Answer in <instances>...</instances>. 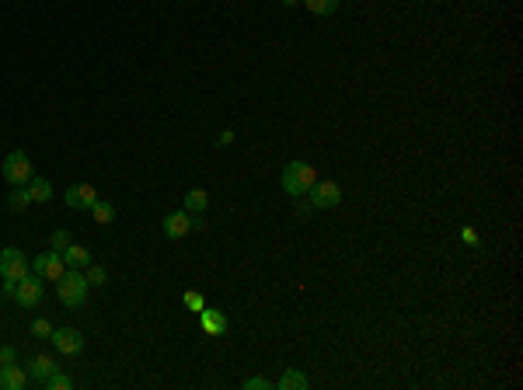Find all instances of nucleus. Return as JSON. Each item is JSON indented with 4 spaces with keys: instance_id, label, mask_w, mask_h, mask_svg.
Listing matches in <instances>:
<instances>
[{
    "instance_id": "obj_27",
    "label": "nucleus",
    "mask_w": 523,
    "mask_h": 390,
    "mask_svg": "<svg viewBox=\"0 0 523 390\" xmlns=\"http://www.w3.org/2000/svg\"><path fill=\"white\" fill-rule=\"evenodd\" d=\"M297 216H300V220H311V216H314V206H311V199L304 202V195H300V202H297Z\"/></svg>"
},
{
    "instance_id": "obj_2",
    "label": "nucleus",
    "mask_w": 523,
    "mask_h": 390,
    "mask_svg": "<svg viewBox=\"0 0 523 390\" xmlns=\"http://www.w3.org/2000/svg\"><path fill=\"white\" fill-rule=\"evenodd\" d=\"M88 275H84V268H67L60 279H56V296L63 300V307H70V310H77V307H84V300H88Z\"/></svg>"
},
{
    "instance_id": "obj_16",
    "label": "nucleus",
    "mask_w": 523,
    "mask_h": 390,
    "mask_svg": "<svg viewBox=\"0 0 523 390\" xmlns=\"http://www.w3.org/2000/svg\"><path fill=\"white\" fill-rule=\"evenodd\" d=\"M206 192L202 188H188L185 192V213H192V216H199V213H206Z\"/></svg>"
},
{
    "instance_id": "obj_31",
    "label": "nucleus",
    "mask_w": 523,
    "mask_h": 390,
    "mask_svg": "<svg viewBox=\"0 0 523 390\" xmlns=\"http://www.w3.org/2000/svg\"><path fill=\"white\" fill-rule=\"evenodd\" d=\"M283 4H287V8H297V4H300V0H283Z\"/></svg>"
},
{
    "instance_id": "obj_29",
    "label": "nucleus",
    "mask_w": 523,
    "mask_h": 390,
    "mask_svg": "<svg viewBox=\"0 0 523 390\" xmlns=\"http://www.w3.org/2000/svg\"><path fill=\"white\" fill-rule=\"evenodd\" d=\"M460 241H464V244H474V247H478V241H481V237H478V230L464 227V230H460Z\"/></svg>"
},
{
    "instance_id": "obj_14",
    "label": "nucleus",
    "mask_w": 523,
    "mask_h": 390,
    "mask_svg": "<svg viewBox=\"0 0 523 390\" xmlns=\"http://www.w3.org/2000/svg\"><path fill=\"white\" fill-rule=\"evenodd\" d=\"M60 254H63L67 268H88V265H91V251H88L84 244H67Z\"/></svg>"
},
{
    "instance_id": "obj_7",
    "label": "nucleus",
    "mask_w": 523,
    "mask_h": 390,
    "mask_svg": "<svg viewBox=\"0 0 523 390\" xmlns=\"http://www.w3.org/2000/svg\"><path fill=\"white\" fill-rule=\"evenodd\" d=\"M195 227V216L192 213H185V209H178V213H168L164 216V223H161V230H164V237L168 241H182V237H188V230Z\"/></svg>"
},
{
    "instance_id": "obj_18",
    "label": "nucleus",
    "mask_w": 523,
    "mask_h": 390,
    "mask_svg": "<svg viewBox=\"0 0 523 390\" xmlns=\"http://www.w3.org/2000/svg\"><path fill=\"white\" fill-rule=\"evenodd\" d=\"M8 206H11V209H18V213H22V209H29V206H32V192H29L25 185H15V192L8 195Z\"/></svg>"
},
{
    "instance_id": "obj_26",
    "label": "nucleus",
    "mask_w": 523,
    "mask_h": 390,
    "mask_svg": "<svg viewBox=\"0 0 523 390\" xmlns=\"http://www.w3.org/2000/svg\"><path fill=\"white\" fill-rule=\"evenodd\" d=\"M67 244H70V234H67V230H56V234L49 237V247H53V251H63Z\"/></svg>"
},
{
    "instance_id": "obj_9",
    "label": "nucleus",
    "mask_w": 523,
    "mask_h": 390,
    "mask_svg": "<svg viewBox=\"0 0 523 390\" xmlns=\"http://www.w3.org/2000/svg\"><path fill=\"white\" fill-rule=\"evenodd\" d=\"M63 202H67L70 209H91V206L98 202V188H95V185H70V188L63 192Z\"/></svg>"
},
{
    "instance_id": "obj_30",
    "label": "nucleus",
    "mask_w": 523,
    "mask_h": 390,
    "mask_svg": "<svg viewBox=\"0 0 523 390\" xmlns=\"http://www.w3.org/2000/svg\"><path fill=\"white\" fill-rule=\"evenodd\" d=\"M230 143H234V133H230V129H223V133L216 136V147H230Z\"/></svg>"
},
{
    "instance_id": "obj_4",
    "label": "nucleus",
    "mask_w": 523,
    "mask_h": 390,
    "mask_svg": "<svg viewBox=\"0 0 523 390\" xmlns=\"http://www.w3.org/2000/svg\"><path fill=\"white\" fill-rule=\"evenodd\" d=\"M29 275V258L18 251V247H4L0 251V279H4V289L11 293L18 279Z\"/></svg>"
},
{
    "instance_id": "obj_19",
    "label": "nucleus",
    "mask_w": 523,
    "mask_h": 390,
    "mask_svg": "<svg viewBox=\"0 0 523 390\" xmlns=\"http://www.w3.org/2000/svg\"><path fill=\"white\" fill-rule=\"evenodd\" d=\"M300 4H307L311 15H335L339 11V0H300Z\"/></svg>"
},
{
    "instance_id": "obj_25",
    "label": "nucleus",
    "mask_w": 523,
    "mask_h": 390,
    "mask_svg": "<svg viewBox=\"0 0 523 390\" xmlns=\"http://www.w3.org/2000/svg\"><path fill=\"white\" fill-rule=\"evenodd\" d=\"M244 390H276V383L266 380V376H248V380H244Z\"/></svg>"
},
{
    "instance_id": "obj_5",
    "label": "nucleus",
    "mask_w": 523,
    "mask_h": 390,
    "mask_svg": "<svg viewBox=\"0 0 523 390\" xmlns=\"http://www.w3.org/2000/svg\"><path fill=\"white\" fill-rule=\"evenodd\" d=\"M11 296L22 303V307H35V303H42V296H46V286H42V275H35V272H29L25 279H18L15 282V289H11Z\"/></svg>"
},
{
    "instance_id": "obj_11",
    "label": "nucleus",
    "mask_w": 523,
    "mask_h": 390,
    "mask_svg": "<svg viewBox=\"0 0 523 390\" xmlns=\"http://www.w3.org/2000/svg\"><path fill=\"white\" fill-rule=\"evenodd\" d=\"M199 324H202V331H206L209 338H220V334H227V327H230V320L223 317V310H213V307H202Z\"/></svg>"
},
{
    "instance_id": "obj_12",
    "label": "nucleus",
    "mask_w": 523,
    "mask_h": 390,
    "mask_svg": "<svg viewBox=\"0 0 523 390\" xmlns=\"http://www.w3.org/2000/svg\"><path fill=\"white\" fill-rule=\"evenodd\" d=\"M29 383V369H22L18 362L0 366V390H22Z\"/></svg>"
},
{
    "instance_id": "obj_17",
    "label": "nucleus",
    "mask_w": 523,
    "mask_h": 390,
    "mask_svg": "<svg viewBox=\"0 0 523 390\" xmlns=\"http://www.w3.org/2000/svg\"><path fill=\"white\" fill-rule=\"evenodd\" d=\"M29 192H32V202H49L53 199V185L46 178H32L29 181Z\"/></svg>"
},
{
    "instance_id": "obj_3",
    "label": "nucleus",
    "mask_w": 523,
    "mask_h": 390,
    "mask_svg": "<svg viewBox=\"0 0 523 390\" xmlns=\"http://www.w3.org/2000/svg\"><path fill=\"white\" fill-rule=\"evenodd\" d=\"M0 174H4V181H11V185H29L35 178V168H32L25 150H11L4 157V164H0Z\"/></svg>"
},
{
    "instance_id": "obj_23",
    "label": "nucleus",
    "mask_w": 523,
    "mask_h": 390,
    "mask_svg": "<svg viewBox=\"0 0 523 390\" xmlns=\"http://www.w3.org/2000/svg\"><path fill=\"white\" fill-rule=\"evenodd\" d=\"M53 331H56V327H53V324H49L46 317L32 320V338H42V341H49V338H53Z\"/></svg>"
},
{
    "instance_id": "obj_20",
    "label": "nucleus",
    "mask_w": 523,
    "mask_h": 390,
    "mask_svg": "<svg viewBox=\"0 0 523 390\" xmlns=\"http://www.w3.org/2000/svg\"><path fill=\"white\" fill-rule=\"evenodd\" d=\"M91 216H95V223H112V220H115V206L98 199V202L91 206Z\"/></svg>"
},
{
    "instance_id": "obj_15",
    "label": "nucleus",
    "mask_w": 523,
    "mask_h": 390,
    "mask_svg": "<svg viewBox=\"0 0 523 390\" xmlns=\"http://www.w3.org/2000/svg\"><path fill=\"white\" fill-rule=\"evenodd\" d=\"M276 390H307V376L300 369H287L276 383Z\"/></svg>"
},
{
    "instance_id": "obj_28",
    "label": "nucleus",
    "mask_w": 523,
    "mask_h": 390,
    "mask_svg": "<svg viewBox=\"0 0 523 390\" xmlns=\"http://www.w3.org/2000/svg\"><path fill=\"white\" fill-rule=\"evenodd\" d=\"M15 362V345H0V366Z\"/></svg>"
},
{
    "instance_id": "obj_8",
    "label": "nucleus",
    "mask_w": 523,
    "mask_h": 390,
    "mask_svg": "<svg viewBox=\"0 0 523 390\" xmlns=\"http://www.w3.org/2000/svg\"><path fill=\"white\" fill-rule=\"evenodd\" d=\"M32 272L42 275V279H60V275L67 272V261H63L60 251H46V254H39V258L32 261Z\"/></svg>"
},
{
    "instance_id": "obj_22",
    "label": "nucleus",
    "mask_w": 523,
    "mask_h": 390,
    "mask_svg": "<svg viewBox=\"0 0 523 390\" xmlns=\"http://www.w3.org/2000/svg\"><path fill=\"white\" fill-rule=\"evenodd\" d=\"M182 303H185V310H188V314H202V307H206L202 293H195V289H188V293L182 296Z\"/></svg>"
},
{
    "instance_id": "obj_6",
    "label": "nucleus",
    "mask_w": 523,
    "mask_h": 390,
    "mask_svg": "<svg viewBox=\"0 0 523 390\" xmlns=\"http://www.w3.org/2000/svg\"><path fill=\"white\" fill-rule=\"evenodd\" d=\"M307 199H311L314 209H335L342 202V188L335 181H314L311 192H307Z\"/></svg>"
},
{
    "instance_id": "obj_21",
    "label": "nucleus",
    "mask_w": 523,
    "mask_h": 390,
    "mask_svg": "<svg viewBox=\"0 0 523 390\" xmlns=\"http://www.w3.org/2000/svg\"><path fill=\"white\" fill-rule=\"evenodd\" d=\"M46 387H49V390H70V387H74V380H70L63 369H53V373L46 376Z\"/></svg>"
},
{
    "instance_id": "obj_24",
    "label": "nucleus",
    "mask_w": 523,
    "mask_h": 390,
    "mask_svg": "<svg viewBox=\"0 0 523 390\" xmlns=\"http://www.w3.org/2000/svg\"><path fill=\"white\" fill-rule=\"evenodd\" d=\"M84 275H88V286H105V282H108V272H105L102 265H88Z\"/></svg>"
},
{
    "instance_id": "obj_13",
    "label": "nucleus",
    "mask_w": 523,
    "mask_h": 390,
    "mask_svg": "<svg viewBox=\"0 0 523 390\" xmlns=\"http://www.w3.org/2000/svg\"><path fill=\"white\" fill-rule=\"evenodd\" d=\"M56 369V359L53 355H46V352H39V355H32L29 359V380H39V383H46V376Z\"/></svg>"
},
{
    "instance_id": "obj_1",
    "label": "nucleus",
    "mask_w": 523,
    "mask_h": 390,
    "mask_svg": "<svg viewBox=\"0 0 523 390\" xmlns=\"http://www.w3.org/2000/svg\"><path fill=\"white\" fill-rule=\"evenodd\" d=\"M314 181H318V168H314V164H307V161H290V164L283 168V174H280L283 192H287V195H293V199L307 195Z\"/></svg>"
},
{
    "instance_id": "obj_10",
    "label": "nucleus",
    "mask_w": 523,
    "mask_h": 390,
    "mask_svg": "<svg viewBox=\"0 0 523 390\" xmlns=\"http://www.w3.org/2000/svg\"><path fill=\"white\" fill-rule=\"evenodd\" d=\"M53 341H56V348H60L63 355H81V352H84V334H81L77 327H56V331H53Z\"/></svg>"
}]
</instances>
